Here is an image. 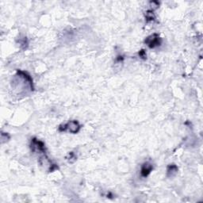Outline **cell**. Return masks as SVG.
<instances>
[{"label": "cell", "instance_id": "6da1fadb", "mask_svg": "<svg viewBox=\"0 0 203 203\" xmlns=\"http://www.w3.org/2000/svg\"><path fill=\"white\" fill-rule=\"evenodd\" d=\"M81 125L77 121H71L67 122V124H63V125H60L59 127V130L60 132H63V131L68 130L69 132L71 133H77L80 130Z\"/></svg>", "mask_w": 203, "mask_h": 203}, {"label": "cell", "instance_id": "7a4b0ae2", "mask_svg": "<svg viewBox=\"0 0 203 203\" xmlns=\"http://www.w3.org/2000/svg\"><path fill=\"white\" fill-rule=\"evenodd\" d=\"M144 42L146 43V44H147L150 48H154L160 45L162 43V38L157 33H153L151 36H147L144 40Z\"/></svg>", "mask_w": 203, "mask_h": 203}, {"label": "cell", "instance_id": "3957f363", "mask_svg": "<svg viewBox=\"0 0 203 203\" xmlns=\"http://www.w3.org/2000/svg\"><path fill=\"white\" fill-rule=\"evenodd\" d=\"M152 169H153L152 164L150 163H148V162H146V163H144V164L142 165L141 171H140V173H141V175L145 178V177H147V175L151 173V171L152 170Z\"/></svg>", "mask_w": 203, "mask_h": 203}, {"label": "cell", "instance_id": "277c9868", "mask_svg": "<svg viewBox=\"0 0 203 203\" xmlns=\"http://www.w3.org/2000/svg\"><path fill=\"white\" fill-rule=\"evenodd\" d=\"M178 172V167L175 164H169L167 169V175L168 177H173Z\"/></svg>", "mask_w": 203, "mask_h": 203}, {"label": "cell", "instance_id": "5b68a950", "mask_svg": "<svg viewBox=\"0 0 203 203\" xmlns=\"http://www.w3.org/2000/svg\"><path fill=\"white\" fill-rule=\"evenodd\" d=\"M145 17L147 21H153V20H155V15H154L152 10H147L145 13Z\"/></svg>", "mask_w": 203, "mask_h": 203}, {"label": "cell", "instance_id": "8992f818", "mask_svg": "<svg viewBox=\"0 0 203 203\" xmlns=\"http://www.w3.org/2000/svg\"><path fill=\"white\" fill-rule=\"evenodd\" d=\"M67 159L69 163H73V162L75 161V159H76V156H75V155L74 154V152H70V153L68 154V155L67 156Z\"/></svg>", "mask_w": 203, "mask_h": 203}, {"label": "cell", "instance_id": "52a82bcc", "mask_svg": "<svg viewBox=\"0 0 203 203\" xmlns=\"http://www.w3.org/2000/svg\"><path fill=\"white\" fill-rule=\"evenodd\" d=\"M139 56H140V58H142V59H145L146 57H147V55H146V52L144 50H140V52H139Z\"/></svg>", "mask_w": 203, "mask_h": 203}]
</instances>
